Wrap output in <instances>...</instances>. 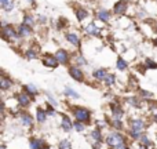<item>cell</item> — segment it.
I'll return each instance as SVG.
<instances>
[{
	"label": "cell",
	"instance_id": "cell-1",
	"mask_svg": "<svg viewBox=\"0 0 157 149\" xmlns=\"http://www.w3.org/2000/svg\"><path fill=\"white\" fill-rule=\"evenodd\" d=\"M130 124H131V137H132L134 139L142 137L141 133L144 131V128H145V122L144 120L142 119H134V120H131Z\"/></svg>",
	"mask_w": 157,
	"mask_h": 149
},
{
	"label": "cell",
	"instance_id": "cell-2",
	"mask_svg": "<svg viewBox=\"0 0 157 149\" xmlns=\"http://www.w3.org/2000/svg\"><path fill=\"white\" fill-rule=\"evenodd\" d=\"M106 144H108L109 147L117 148V147H120V145L125 144V138L119 133H110L106 137Z\"/></svg>",
	"mask_w": 157,
	"mask_h": 149
},
{
	"label": "cell",
	"instance_id": "cell-3",
	"mask_svg": "<svg viewBox=\"0 0 157 149\" xmlns=\"http://www.w3.org/2000/svg\"><path fill=\"white\" fill-rule=\"evenodd\" d=\"M75 116H76V120L80 123H86L90 120V111H87L86 108H75Z\"/></svg>",
	"mask_w": 157,
	"mask_h": 149
},
{
	"label": "cell",
	"instance_id": "cell-4",
	"mask_svg": "<svg viewBox=\"0 0 157 149\" xmlns=\"http://www.w3.org/2000/svg\"><path fill=\"white\" fill-rule=\"evenodd\" d=\"M3 28H4V37L11 39V40H15V39H18V33H17L11 26H7V25H4Z\"/></svg>",
	"mask_w": 157,
	"mask_h": 149
},
{
	"label": "cell",
	"instance_id": "cell-5",
	"mask_svg": "<svg viewBox=\"0 0 157 149\" xmlns=\"http://www.w3.org/2000/svg\"><path fill=\"white\" fill-rule=\"evenodd\" d=\"M18 104L21 106H28L30 104V95L28 92H21L18 94Z\"/></svg>",
	"mask_w": 157,
	"mask_h": 149
},
{
	"label": "cell",
	"instance_id": "cell-6",
	"mask_svg": "<svg viewBox=\"0 0 157 149\" xmlns=\"http://www.w3.org/2000/svg\"><path fill=\"white\" fill-rule=\"evenodd\" d=\"M43 64L46 66H48V68H57V65L59 62L57 61V58L55 57H50V55H46V57L43 58Z\"/></svg>",
	"mask_w": 157,
	"mask_h": 149
},
{
	"label": "cell",
	"instance_id": "cell-7",
	"mask_svg": "<svg viewBox=\"0 0 157 149\" xmlns=\"http://www.w3.org/2000/svg\"><path fill=\"white\" fill-rule=\"evenodd\" d=\"M30 149H48V148H47V145L41 139L32 138L30 139Z\"/></svg>",
	"mask_w": 157,
	"mask_h": 149
},
{
	"label": "cell",
	"instance_id": "cell-8",
	"mask_svg": "<svg viewBox=\"0 0 157 149\" xmlns=\"http://www.w3.org/2000/svg\"><path fill=\"white\" fill-rule=\"evenodd\" d=\"M55 58H57V61L59 64H66L68 62V53L65 51V50H58L57 53H55Z\"/></svg>",
	"mask_w": 157,
	"mask_h": 149
},
{
	"label": "cell",
	"instance_id": "cell-9",
	"mask_svg": "<svg viewBox=\"0 0 157 149\" xmlns=\"http://www.w3.org/2000/svg\"><path fill=\"white\" fill-rule=\"evenodd\" d=\"M69 73H71V76L75 79V80H77V81H83L84 75H83V72H81L78 68H71V69H69Z\"/></svg>",
	"mask_w": 157,
	"mask_h": 149
},
{
	"label": "cell",
	"instance_id": "cell-10",
	"mask_svg": "<svg viewBox=\"0 0 157 149\" xmlns=\"http://www.w3.org/2000/svg\"><path fill=\"white\" fill-rule=\"evenodd\" d=\"M125 10H127L125 2H119L116 6H114V13H116L117 15H123V14L125 13Z\"/></svg>",
	"mask_w": 157,
	"mask_h": 149
},
{
	"label": "cell",
	"instance_id": "cell-11",
	"mask_svg": "<svg viewBox=\"0 0 157 149\" xmlns=\"http://www.w3.org/2000/svg\"><path fill=\"white\" fill-rule=\"evenodd\" d=\"M112 113H113V119L121 120L123 117V109L117 105H112Z\"/></svg>",
	"mask_w": 157,
	"mask_h": 149
},
{
	"label": "cell",
	"instance_id": "cell-12",
	"mask_svg": "<svg viewBox=\"0 0 157 149\" xmlns=\"http://www.w3.org/2000/svg\"><path fill=\"white\" fill-rule=\"evenodd\" d=\"M36 119H37L39 123H44L46 122V119H47V112L43 111L41 108H39L37 112H36Z\"/></svg>",
	"mask_w": 157,
	"mask_h": 149
},
{
	"label": "cell",
	"instance_id": "cell-13",
	"mask_svg": "<svg viewBox=\"0 0 157 149\" xmlns=\"http://www.w3.org/2000/svg\"><path fill=\"white\" fill-rule=\"evenodd\" d=\"M21 122H22V124H24L25 127H30L32 123H33V119L28 113H22L21 115Z\"/></svg>",
	"mask_w": 157,
	"mask_h": 149
},
{
	"label": "cell",
	"instance_id": "cell-14",
	"mask_svg": "<svg viewBox=\"0 0 157 149\" xmlns=\"http://www.w3.org/2000/svg\"><path fill=\"white\" fill-rule=\"evenodd\" d=\"M66 40L71 41L73 46H80V39H78V36L75 35V33H68V35H66Z\"/></svg>",
	"mask_w": 157,
	"mask_h": 149
},
{
	"label": "cell",
	"instance_id": "cell-15",
	"mask_svg": "<svg viewBox=\"0 0 157 149\" xmlns=\"http://www.w3.org/2000/svg\"><path fill=\"white\" fill-rule=\"evenodd\" d=\"M32 28H29V26H26V25H24L22 24L21 26L18 28V35L19 36H22V37H24V36H29L30 35V32H32Z\"/></svg>",
	"mask_w": 157,
	"mask_h": 149
},
{
	"label": "cell",
	"instance_id": "cell-16",
	"mask_svg": "<svg viewBox=\"0 0 157 149\" xmlns=\"http://www.w3.org/2000/svg\"><path fill=\"white\" fill-rule=\"evenodd\" d=\"M72 127H73V124H72L71 119H69L68 116H63V117H62V128H63L65 131H71Z\"/></svg>",
	"mask_w": 157,
	"mask_h": 149
},
{
	"label": "cell",
	"instance_id": "cell-17",
	"mask_svg": "<svg viewBox=\"0 0 157 149\" xmlns=\"http://www.w3.org/2000/svg\"><path fill=\"white\" fill-rule=\"evenodd\" d=\"M91 138H92V141H94V144H101V141H102V134H101L99 130H94L91 133Z\"/></svg>",
	"mask_w": 157,
	"mask_h": 149
},
{
	"label": "cell",
	"instance_id": "cell-18",
	"mask_svg": "<svg viewBox=\"0 0 157 149\" xmlns=\"http://www.w3.org/2000/svg\"><path fill=\"white\" fill-rule=\"evenodd\" d=\"M86 32L88 35H99V29L98 26H95V24H90L86 26Z\"/></svg>",
	"mask_w": 157,
	"mask_h": 149
},
{
	"label": "cell",
	"instance_id": "cell-19",
	"mask_svg": "<svg viewBox=\"0 0 157 149\" xmlns=\"http://www.w3.org/2000/svg\"><path fill=\"white\" fill-rule=\"evenodd\" d=\"M76 17L78 21H83V19H86L87 17H88V11L84 10V8H77L76 10Z\"/></svg>",
	"mask_w": 157,
	"mask_h": 149
},
{
	"label": "cell",
	"instance_id": "cell-20",
	"mask_svg": "<svg viewBox=\"0 0 157 149\" xmlns=\"http://www.w3.org/2000/svg\"><path fill=\"white\" fill-rule=\"evenodd\" d=\"M108 76L105 69H97V71L94 72V77L97 79V80H105V77Z\"/></svg>",
	"mask_w": 157,
	"mask_h": 149
},
{
	"label": "cell",
	"instance_id": "cell-21",
	"mask_svg": "<svg viewBox=\"0 0 157 149\" xmlns=\"http://www.w3.org/2000/svg\"><path fill=\"white\" fill-rule=\"evenodd\" d=\"M11 87V79L8 77H2L0 79V88L2 90H7Z\"/></svg>",
	"mask_w": 157,
	"mask_h": 149
},
{
	"label": "cell",
	"instance_id": "cell-22",
	"mask_svg": "<svg viewBox=\"0 0 157 149\" xmlns=\"http://www.w3.org/2000/svg\"><path fill=\"white\" fill-rule=\"evenodd\" d=\"M98 18L103 22H108L109 19H110V15H109V13L106 10H99L98 11Z\"/></svg>",
	"mask_w": 157,
	"mask_h": 149
},
{
	"label": "cell",
	"instance_id": "cell-23",
	"mask_svg": "<svg viewBox=\"0 0 157 149\" xmlns=\"http://www.w3.org/2000/svg\"><path fill=\"white\" fill-rule=\"evenodd\" d=\"M24 25H26V26L29 28H33V25H35V21H33V17L29 15V14H26L24 18Z\"/></svg>",
	"mask_w": 157,
	"mask_h": 149
},
{
	"label": "cell",
	"instance_id": "cell-24",
	"mask_svg": "<svg viewBox=\"0 0 157 149\" xmlns=\"http://www.w3.org/2000/svg\"><path fill=\"white\" fill-rule=\"evenodd\" d=\"M25 90H26V92L29 95L37 94V88H36V86H33V84H28V86H25Z\"/></svg>",
	"mask_w": 157,
	"mask_h": 149
},
{
	"label": "cell",
	"instance_id": "cell-25",
	"mask_svg": "<svg viewBox=\"0 0 157 149\" xmlns=\"http://www.w3.org/2000/svg\"><path fill=\"white\" fill-rule=\"evenodd\" d=\"M114 80H116L114 75H108V76L105 77V84H106V86H113V84H114Z\"/></svg>",
	"mask_w": 157,
	"mask_h": 149
},
{
	"label": "cell",
	"instance_id": "cell-26",
	"mask_svg": "<svg viewBox=\"0 0 157 149\" xmlns=\"http://www.w3.org/2000/svg\"><path fill=\"white\" fill-rule=\"evenodd\" d=\"M117 68H119L120 71H124V69H127V62H125L123 58H119V60H117Z\"/></svg>",
	"mask_w": 157,
	"mask_h": 149
},
{
	"label": "cell",
	"instance_id": "cell-27",
	"mask_svg": "<svg viewBox=\"0 0 157 149\" xmlns=\"http://www.w3.org/2000/svg\"><path fill=\"white\" fill-rule=\"evenodd\" d=\"M65 94L66 95H69V97H72V98H78V94L75 90H72L71 87H66V90H65Z\"/></svg>",
	"mask_w": 157,
	"mask_h": 149
},
{
	"label": "cell",
	"instance_id": "cell-28",
	"mask_svg": "<svg viewBox=\"0 0 157 149\" xmlns=\"http://www.w3.org/2000/svg\"><path fill=\"white\" fill-rule=\"evenodd\" d=\"M59 149H72L71 142H69L68 139H63V141H61V144H59Z\"/></svg>",
	"mask_w": 157,
	"mask_h": 149
},
{
	"label": "cell",
	"instance_id": "cell-29",
	"mask_svg": "<svg viewBox=\"0 0 157 149\" xmlns=\"http://www.w3.org/2000/svg\"><path fill=\"white\" fill-rule=\"evenodd\" d=\"M112 124H113V127H114V128H117V130H120V128H123V123H121V120L113 119V120H112Z\"/></svg>",
	"mask_w": 157,
	"mask_h": 149
},
{
	"label": "cell",
	"instance_id": "cell-30",
	"mask_svg": "<svg viewBox=\"0 0 157 149\" xmlns=\"http://www.w3.org/2000/svg\"><path fill=\"white\" fill-rule=\"evenodd\" d=\"M36 57V51L35 50H32V49H29L26 51V58L28 60H32V58H35Z\"/></svg>",
	"mask_w": 157,
	"mask_h": 149
},
{
	"label": "cell",
	"instance_id": "cell-31",
	"mask_svg": "<svg viewBox=\"0 0 157 149\" xmlns=\"http://www.w3.org/2000/svg\"><path fill=\"white\" fill-rule=\"evenodd\" d=\"M141 142H142V145H145V147H149L150 145V139L147 138V135H142L141 137Z\"/></svg>",
	"mask_w": 157,
	"mask_h": 149
},
{
	"label": "cell",
	"instance_id": "cell-32",
	"mask_svg": "<svg viewBox=\"0 0 157 149\" xmlns=\"http://www.w3.org/2000/svg\"><path fill=\"white\" fill-rule=\"evenodd\" d=\"M73 126H75V128H76L77 131H83L84 128H86V126H84V123H80V122H76Z\"/></svg>",
	"mask_w": 157,
	"mask_h": 149
},
{
	"label": "cell",
	"instance_id": "cell-33",
	"mask_svg": "<svg viewBox=\"0 0 157 149\" xmlns=\"http://www.w3.org/2000/svg\"><path fill=\"white\" fill-rule=\"evenodd\" d=\"M141 94H142V97H145V98H152L153 97L152 92L146 91V90H141Z\"/></svg>",
	"mask_w": 157,
	"mask_h": 149
},
{
	"label": "cell",
	"instance_id": "cell-34",
	"mask_svg": "<svg viewBox=\"0 0 157 149\" xmlns=\"http://www.w3.org/2000/svg\"><path fill=\"white\" fill-rule=\"evenodd\" d=\"M146 64H147V66H149V68H157V64L156 62H152L150 60H147Z\"/></svg>",
	"mask_w": 157,
	"mask_h": 149
},
{
	"label": "cell",
	"instance_id": "cell-35",
	"mask_svg": "<svg viewBox=\"0 0 157 149\" xmlns=\"http://www.w3.org/2000/svg\"><path fill=\"white\" fill-rule=\"evenodd\" d=\"M127 102H130V105H134V106L138 105V104H136V100H135V98H130V100H127Z\"/></svg>",
	"mask_w": 157,
	"mask_h": 149
},
{
	"label": "cell",
	"instance_id": "cell-36",
	"mask_svg": "<svg viewBox=\"0 0 157 149\" xmlns=\"http://www.w3.org/2000/svg\"><path fill=\"white\" fill-rule=\"evenodd\" d=\"M13 8H14V4H13V3H8V4H7V7H6L4 10H6V11H11V10H13Z\"/></svg>",
	"mask_w": 157,
	"mask_h": 149
},
{
	"label": "cell",
	"instance_id": "cell-37",
	"mask_svg": "<svg viewBox=\"0 0 157 149\" xmlns=\"http://www.w3.org/2000/svg\"><path fill=\"white\" fill-rule=\"evenodd\" d=\"M0 3H2V7L6 8L7 7V4H8V0H0Z\"/></svg>",
	"mask_w": 157,
	"mask_h": 149
},
{
	"label": "cell",
	"instance_id": "cell-38",
	"mask_svg": "<svg viewBox=\"0 0 157 149\" xmlns=\"http://www.w3.org/2000/svg\"><path fill=\"white\" fill-rule=\"evenodd\" d=\"M47 113H48V115H51V116H52V115H54V111H52V109L51 108H47Z\"/></svg>",
	"mask_w": 157,
	"mask_h": 149
},
{
	"label": "cell",
	"instance_id": "cell-39",
	"mask_svg": "<svg viewBox=\"0 0 157 149\" xmlns=\"http://www.w3.org/2000/svg\"><path fill=\"white\" fill-rule=\"evenodd\" d=\"M116 149H128V147H127V145L124 144V145H120V147H117Z\"/></svg>",
	"mask_w": 157,
	"mask_h": 149
},
{
	"label": "cell",
	"instance_id": "cell-40",
	"mask_svg": "<svg viewBox=\"0 0 157 149\" xmlns=\"http://www.w3.org/2000/svg\"><path fill=\"white\" fill-rule=\"evenodd\" d=\"M97 124L99 126V127H105V122H98Z\"/></svg>",
	"mask_w": 157,
	"mask_h": 149
},
{
	"label": "cell",
	"instance_id": "cell-41",
	"mask_svg": "<svg viewBox=\"0 0 157 149\" xmlns=\"http://www.w3.org/2000/svg\"><path fill=\"white\" fill-rule=\"evenodd\" d=\"M138 149H147V148H146V147H145V145H141V147H139Z\"/></svg>",
	"mask_w": 157,
	"mask_h": 149
},
{
	"label": "cell",
	"instance_id": "cell-42",
	"mask_svg": "<svg viewBox=\"0 0 157 149\" xmlns=\"http://www.w3.org/2000/svg\"><path fill=\"white\" fill-rule=\"evenodd\" d=\"M155 122L157 123V112H156V115H155Z\"/></svg>",
	"mask_w": 157,
	"mask_h": 149
},
{
	"label": "cell",
	"instance_id": "cell-43",
	"mask_svg": "<svg viewBox=\"0 0 157 149\" xmlns=\"http://www.w3.org/2000/svg\"><path fill=\"white\" fill-rule=\"evenodd\" d=\"M0 149H6V147H4V145H2V147H0Z\"/></svg>",
	"mask_w": 157,
	"mask_h": 149
},
{
	"label": "cell",
	"instance_id": "cell-44",
	"mask_svg": "<svg viewBox=\"0 0 157 149\" xmlns=\"http://www.w3.org/2000/svg\"><path fill=\"white\" fill-rule=\"evenodd\" d=\"M29 2H30V3H35V0H29Z\"/></svg>",
	"mask_w": 157,
	"mask_h": 149
}]
</instances>
